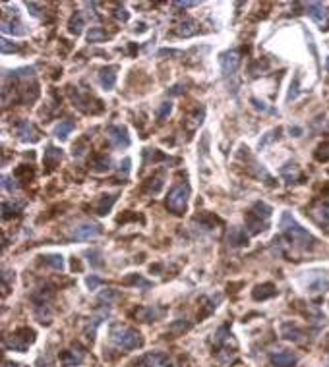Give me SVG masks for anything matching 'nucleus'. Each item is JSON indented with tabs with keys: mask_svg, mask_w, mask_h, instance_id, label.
I'll list each match as a JSON object with an SVG mask.
<instances>
[{
	"mask_svg": "<svg viewBox=\"0 0 329 367\" xmlns=\"http://www.w3.org/2000/svg\"><path fill=\"white\" fill-rule=\"evenodd\" d=\"M114 201H116V195H103L101 203L97 205V213L99 214H107L109 211H110V207L114 205Z\"/></svg>",
	"mask_w": 329,
	"mask_h": 367,
	"instance_id": "a878e982",
	"label": "nucleus"
},
{
	"mask_svg": "<svg viewBox=\"0 0 329 367\" xmlns=\"http://www.w3.org/2000/svg\"><path fill=\"white\" fill-rule=\"evenodd\" d=\"M2 31H4V33H12V35H26V33H27V29L24 27V24H20V22H10L6 16H4V20H2Z\"/></svg>",
	"mask_w": 329,
	"mask_h": 367,
	"instance_id": "a211bd4d",
	"label": "nucleus"
},
{
	"mask_svg": "<svg viewBox=\"0 0 329 367\" xmlns=\"http://www.w3.org/2000/svg\"><path fill=\"white\" fill-rule=\"evenodd\" d=\"M87 257H89V263H91V267H103L105 263H103V255H101V251L99 249H91V251H87L85 253Z\"/></svg>",
	"mask_w": 329,
	"mask_h": 367,
	"instance_id": "7c9ffc66",
	"label": "nucleus"
},
{
	"mask_svg": "<svg viewBox=\"0 0 329 367\" xmlns=\"http://www.w3.org/2000/svg\"><path fill=\"white\" fill-rule=\"evenodd\" d=\"M116 18L122 20V22H128V12H126L124 8H118V10H116Z\"/></svg>",
	"mask_w": 329,
	"mask_h": 367,
	"instance_id": "a19ab883",
	"label": "nucleus"
},
{
	"mask_svg": "<svg viewBox=\"0 0 329 367\" xmlns=\"http://www.w3.org/2000/svg\"><path fill=\"white\" fill-rule=\"evenodd\" d=\"M20 47L18 45H12L10 41H6V39H2V52L4 54H8V52H16Z\"/></svg>",
	"mask_w": 329,
	"mask_h": 367,
	"instance_id": "e433bc0d",
	"label": "nucleus"
},
{
	"mask_svg": "<svg viewBox=\"0 0 329 367\" xmlns=\"http://www.w3.org/2000/svg\"><path fill=\"white\" fill-rule=\"evenodd\" d=\"M329 288V275L328 273H318L314 282H308V290L310 292H322Z\"/></svg>",
	"mask_w": 329,
	"mask_h": 367,
	"instance_id": "6ab92c4d",
	"label": "nucleus"
},
{
	"mask_svg": "<svg viewBox=\"0 0 329 367\" xmlns=\"http://www.w3.org/2000/svg\"><path fill=\"white\" fill-rule=\"evenodd\" d=\"M279 133H281V130H279V128H277V130H271L269 133H265V137H263L262 141H260V149H263V147H265V145H267L269 141H273L275 137H279Z\"/></svg>",
	"mask_w": 329,
	"mask_h": 367,
	"instance_id": "72a5a7b5",
	"label": "nucleus"
},
{
	"mask_svg": "<svg viewBox=\"0 0 329 367\" xmlns=\"http://www.w3.org/2000/svg\"><path fill=\"white\" fill-rule=\"evenodd\" d=\"M27 8H29V10H33V12H31L33 16H41V12H39V10H43V6H41V4H35V2H27Z\"/></svg>",
	"mask_w": 329,
	"mask_h": 367,
	"instance_id": "58836bf2",
	"label": "nucleus"
},
{
	"mask_svg": "<svg viewBox=\"0 0 329 367\" xmlns=\"http://www.w3.org/2000/svg\"><path fill=\"white\" fill-rule=\"evenodd\" d=\"M110 340L120 348V350H136L143 344V338L137 331H134L130 327H112L110 331Z\"/></svg>",
	"mask_w": 329,
	"mask_h": 367,
	"instance_id": "f03ea898",
	"label": "nucleus"
},
{
	"mask_svg": "<svg viewBox=\"0 0 329 367\" xmlns=\"http://www.w3.org/2000/svg\"><path fill=\"white\" fill-rule=\"evenodd\" d=\"M2 187L6 189V191H16L18 189V184H16V178H10V176H4L2 178Z\"/></svg>",
	"mask_w": 329,
	"mask_h": 367,
	"instance_id": "473e14b6",
	"label": "nucleus"
},
{
	"mask_svg": "<svg viewBox=\"0 0 329 367\" xmlns=\"http://www.w3.org/2000/svg\"><path fill=\"white\" fill-rule=\"evenodd\" d=\"M93 168L99 170V172L109 170V168H110V158H109V157H97V158L93 160Z\"/></svg>",
	"mask_w": 329,
	"mask_h": 367,
	"instance_id": "2f4dec72",
	"label": "nucleus"
},
{
	"mask_svg": "<svg viewBox=\"0 0 329 367\" xmlns=\"http://www.w3.org/2000/svg\"><path fill=\"white\" fill-rule=\"evenodd\" d=\"M145 323H149V321H155V319H159L161 315H163V311L161 309H157V307H145V309H141L139 313H137Z\"/></svg>",
	"mask_w": 329,
	"mask_h": 367,
	"instance_id": "5701e85b",
	"label": "nucleus"
},
{
	"mask_svg": "<svg viewBox=\"0 0 329 367\" xmlns=\"http://www.w3.org/2000/svg\"><path fill=\"white\" fill-rule=\"evenodd\" d=\"M16 133H18V137L22 141H31V143H35L39 139V131H37V128L29 120H22V122L16 124Z\"/></svg>",
	"mask_w": 329,
	"mask_h": 367,
	"instance_id": "9d476101",
	"label": "nucleus"
},
{
	"mask_svg": "<svg viewBox=\"0 0 329 367\" xmlns=\"http://www.w3.org/2000/svg\"><path fill=\"white\" fill-rule=\"evenodd\" d=\"M99 81H101V85H103L107 91H110V89L114 87V83H116V66L103 68L101 74H99Z\"/></svg>",
	"mask_w": 329,
	"mask_h": 367,
	"instance_id": "f8f14e48",
	"label": "nucleus"
},
{
	"mask_svg": "<svg viewBox=\"0 0 329 367\" xmlns=\"http://www.w3.org/2000/svg\"><path fill=\"white\" fill-rule=\"evenodd\" d=\"M60 158H62V151L58 149V147H47V151H45V157H43V160H45V166H49V168H55L58 162H60Z\"/></svg>",
	"mask_w": 329,
	"mask_h": 367,
	"instance_id": "dca6fc26",
	"label": "nucleus"
},
{
	"mask_svg": "<svg viewBox=\"0 0 329 367\" xmlns=\"http://www.w3.org/2000/svg\"><path fill=\"white\" fill-rule=\"evenodd\" d=\"M83 362V352H76V350H66L60 354V364L64 367L80 366Z\"/></svg>",
	"mask_w": 329,
	"mask_h": 367,
	"instance_id": "2eb2a0df",
	"label": "nucleus"
},
{
	"mask_svg": "<svg viewBox=\"0 0 329 367\" xmlns=\"http://www.w3.org/2000/svg\"><path fill=\"white\" fill-rule=\"evenodd\" d=\"M24 333L22 331H18L16 335H12V337L6 338V346L8 348H12V350H16V352H26L27 350V346L31 344L33 340H35V333L33 331H29V329H26V337H22Z\"/></svg>",
	"mask_w": 329,
	"mask_h": 367,
	"instance_id": "423d86ee",
	"label": "nucleus"
},
{
	"mask_svg": "<svg viewBox=\"0 0 329 367\" xmlns=\"http://www.w3.org/2000/svg\"><path fill=\"white\" fill-rule=\"evenodd\" d=\"M170 110H172V103H170V101H168V103H163L161 108L157 110V118H159V120H164V118L170 114Z\"/></svg>",
	"mask_w": 329,
	"mask_h": 367,
	"instance_id": "f704fd0d",
	"label": "nucleus"
},
{
	"mask_svg": "<svg viewBox=\"0 0 329 367\" xmlns=\"http://www.w3.org/2000/svg\"><path fill=\"white\" fill-rule=\"evenodd\" d=\"M190 197V185L188 184H176L170 187L168 197H166V209L172 214H182L186 211Z\"/></svg>",
	"mask_w": 329,
	"mask_h": 367,
	"instance_id": "7ed1b4c3",
	"label": "nucleus"
},
{
	"mask_svg": "<svg viewBox=\"0 0 329 367\" xmlns=\"http://www.w3.org/2000/svg\"><path fill=\"white\" fill-rule=\"evenodd\" d=\"M291 133H296V135H298V133H302V130H300V128H291Z\"/></svg>",
	"mask_w": 329,
	"mask_h": 367,
	"instance_id": "37998d69",
	"label": "nucleus"
},
{
	"mask_svg": "<svg viewBox=\"0 0 329 367\" xmlns=\"http://www.w3.org/2000/svg\"><path fill=\"white\" fill-rule=\"evenodd\" d=\"M124 284H134V286H139V288H151L149 280H145V278H141V276L137 275H132L128 278H124Z\"/></svg>",
	"mask_w": 329,
	"mask_h": 367,
	"instance_id": "c756f323",
	"label": "nucleus"
},
{
	"mask_svg": "<svg viewBox=\"0 0 329 367\" xmlns=\"http://www.w3.org/2000/svg\"><path fill=\"white\" fill-rule=\"evenodd\" d=\"M101 232H103L101 224H95V222H82V224H78V226L72 228L70 238H72V240H93V238L101 236Z\"/></svg>",
	"mask_w": 329,
	"mask_h": 367,
	"instance_id": "20e7f679",
	"label": "nucleus"
},
{
	"mask_svg": "<svg viewBox=\"0 0 329 367\" xmlns=\"http://www.w3.org/2000/svg\"><path fill=\"white\" fill-rule=\"evenodd\" d=\"M107 39H109V33L103 27H91V31L87 33V41L89 43H103Z\"/></svg>",
	"mask_w": 329,
	"mask_h": 367,
	"instance_id": "b1692460",
	"label": "nucleus"
},
{
	"mask_svg": "<svg viewBox=\"0 0 329 367\" xmlns=\"http://www.w3.org/2000/svg\"><path fill=\"white\" fill-rule=\"evenodd\" d=\"M168 362V356L161 354V352H149L145 356H141L139 360H136L132 367H159Z\"/></svg>",
	"mask_w": 329,
	"mask_h": 367,
	"instance_id": "1a4fd4ad",
	"label": "nucleus"
},
{
	"mask_svg": "<svg viewBox=\"0 0 329 367\" xmlns=\"http://www.w3.org/2000/svg\"><path fill=\"white\" fill-rule=\"evenodd\" d=\"M197 2H176L174 6H178V8H190V6H196Z\"/></svg>",
	"mask_w": 329,
	"mask_h": 367,
	"instance_id": "79ce46f5",
	"label": "nucleus"
},
{
	"mask_svg": "<svg viewBox=\"0 0 329 367\" xmlns=\"http://www.w3.org/2000/svg\"><path fill=\"white\" fill-rule=\"evenodd\" d=\"M219 62H221V72H223V76L229 78V76H234V72H236L238 66H240V54H238V51H227V52L221 54Z\"/></svg>",
	"mask_w": 329,
	"mask_h": 367,
	"instance_id": "0eeeda50",
	"label": "nucleus"
},
{
	"mask_svg": "<svg viewBox=\"0 0 329 367\" xmlns=\"http://www.w3.org/2000/svg\"><path fill=\"white\" fill-rule=\"evenodd\" d=\"M99 300H101V302H107V306H109V304H114V302H118V300H120V294H118L116 290H112V288H109V290H105V292H101V296H99Z\"/></svg>",
	"mask_w": 329,
	"mask_h": 367,
	"instance_id": "c85d7f7f",
	"label": "nucleus"
},
{
	"mask_svg": "<svg viewBox=\"0 0 329 367\" xmlns=\"http://www.w3.org/2000/svg\"><path fill=\"white\" fill-rule=\"evenodd\" d=\"M43 259H45V265L53 267L55 271H62L64 269V257L62 255H47Z\"/></svg>",
	"mask_w": 329,
	"mask_h": 367,
	"instance_id": "393cba45",
	"label": "nucleus"
},
{
	"mask_svg": "<svg viewBox=\"0 0 329 367\" xmlns=\"http://www.w3.org/2000/svg\"><path fill=\"white\" fill-rule=\"evenodd\" d=\"M316 158H318V160H329V143L322 145V147L318 149V153H316Z\"/></svg>",
	"mask_w": 329,
	"mask_h": 367,
	"instance_id": "c9c22d12",
	"label": "nucleus"
},
{
	"mask_svg": "<svg viewBox=\"0 0 329 367\" xmlns=\"http://www.w3.org/2000/svg\"><path fill=\"white\" fill-rule=\"evenodd\" d=\"M275 294H277V290H275L273 284H262V286H256V290H254V300H267V298H271V296H275Z\"/></svg>",
	"mask_w": 329,
	"mask_h": 367,
	"instance_id": "aec40b11",
	"label": "nucleus"
},
{
	"mask_svg": "<svg viewBox=\"0 0 329 367\" xmlns=\"http://www.w3.org/2000/svg\"><path fill=\"white\" fill-rule=\"evenodd\" d=\"M22 207H24V205H12V203L4 201V203H2V213H4L2 214V218L8 220L10 216H16V214L22 211Z\"/></svg>",
	"mask_w": 329,
	"mask_h": 367,
	"instance_id": "bb28decb",
	"label": "nucleus"
},
{
	"mask_svg": "<svg viewBox=\"0 0 329 367\" xmlns=\"http://www.w3.org/2000/svg\"><path fill=\"white\" fill-rule=\"evenodd\" d=\"M82 27H83V16H82L80 12H76V14L70 18V22H68V31L74 33V35H80V33H82Z\"/></svg>",
	"mask_w": 329,
	"mask_h": 367,
	"instance_id": "4be33fe9",
	"label": "nucleus"
},
{
	"mask_svg": "<svg viewBox=\"0 0 329 367\" xmlns=\"http://www.w3.org/2000/svg\"><path fill=\"white\" fill-rule=\"evenodd\" d=\"M74 128H76V124L72 122V120H62V122L56 126V130H55V135L58 137V139H66L72 131H74Z\"/></svg>",
	"mask_w": 329,
	"mask_h": 367,
	"instance_id": "412c9836",
	"label": "nucleus"
},
{
	"mask_svg": "<svg viewBox=\"0 0 329 367\" xmlns=\"http://www.w3.org/2000/svg\"><path fill=\"white\" fill-rule=\"evenodd\" d=\"M107 135L116 149H126L130 145V135H128V130L124 126H109Z\"/></svg>",
	"mask_w": 329,
	"mask_h": 367,
	"instance_id": "39448f33",
	"label": "nucleus"
},
{
	"mask_svg": "<svg viewBox=\"0 0 329 367\" xmlns=\"http://www.w3.org/2000/svg\"><path fill=\"white\" fill-rule=\"evenodd\" d=\"M296 362H298L296 354H293V352H287V350L277 352V354H273V356H271V364H273V367H295Z\"/></svg>",
	"mask_w": 329,
	"mask_h": 367,
	"instance_id": "9b49d317",
	"label": "nucleus"
},
{
	"mask_svg": "<svg viewBox=\"0 0 329 367\" xmlns=\"http://www.w3.org/2000/svg\"><path fill=\"white\" fill-rule=\"evenodd\" d=\"M279 228H281V232L293 242V244L296 245H302V247H312V245L316 244V238L308 232V230H304L298 222L295 220V216L291 213H285L281 214V220H279Z\"/></svg>",
	"mask_w": 329,
	"mask_h": 367,
	"instance_id": "f257e3e1",
	"label": "nucleus"
},
{
	"mask_svg": "<svg viewBox=\"0 0 329 367\" xmlns=\"http://www.w3.org/2000/svg\"><path fill=\"white\" fill-rule=\"evenodd\" d=\"M306 10H308V16H310L322 29L329 31L328 12H326L324 4H320V2H310V4H306Z\"/></svg>",
	"mask_w": 329,
	"mask_h": 367,
	"instance_id": "6e6552de",
	"label": "nucleus"
},
{
	"mask_svg": "<svg viewBox=\"0 0 329 367\" xmlns=\"http://www.w3.org/2000/svg\"><path fill=\"white\" fill-rule=\"evenodd\" d=\"M252 105L258 108V110H263V112H273V110H269L267 106H265V103H262V101H258V99H252Z\"/></svg>",
	"mask_w": 329,
	"mask_h": 367,
	"instance_id": "4c0bfd02",
	"label": "nucleus"
},
{
	"mask_svg": "<svg viewBox=\"0 0 329 367\" xmlns=\"http://www.w3.org/2000/svg\"><path fill=\"white\" fill-rule=\"evenodd\" d=\"M281 335L287 338V340H293V342H302L304 340L302 329H298L293 323H283L281 325Z\"/></svg>",
	"mask_w": 329,
	"mask_h": 367,
	"instance_id": "4468645a",
	"label": "nucleus"
},
{
	"mask_svg": "<svg viewBox=\"0 0 329 367\" xmlns=\"http://www.w3.org/2000/svg\"><path fill=\"white\" fill-rule=\"evenodd\" d=\"M99 284H101V278H97V276H91V278H87V286H89L91 290H95Z\"/></svg>",
	"mask_w": 329,
	"mask_h": 367,
	"instance_id": "ea45409f",
	"label": "nucleus"
},
{
	"mask_svg": "<svg viewBox=\"0 0 329 367\" xmlns=\"http://www.w3.org/2000/svg\"><path fill=\"white\" fill-rule=\"evenodd\" d=\"M310 214H312V218H314L320 226H329V203H320V205H316V207L310 211Z\"/></svg>",
	"mask_w": 329,
	"mask_h": 367,
	"instance_id": "ddd939ff",
	"label": "nucleus"
},
{
	"mask_svg": "<svg viewBox=\"0 0 329 367\" xmlns=\"http://www.w3.org/2000/svg\"><path fill=\"white\" fill-rule=\"evenodd\" d=\"M196 22L194 20H186V22H182L180 24V27H178V35H184V37H190V35H194L196 33Z\"/></svg>",
	"mask_w": 329,
	"mask_h": 367,
	"instance_id": "cd10ccee",
	"label": "nucleus"
},
{
	"mask_svg": "<svg viewBox=\"0 0 329 367\" xmlns=\"http://www.w3.org/2000/svg\"><path fill=\"white\" fill-rule=\"evenodd\" d=\"M229 244L232 247H240V245L248 244V236L242 228H230L229 232Z\"/></svg>",
	"mask_w": 329,
	"mask_h": 367,
	"instance_id": "f3484780",
	"label": "nucleus"
}]
</instances>
